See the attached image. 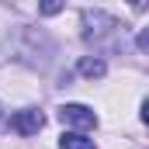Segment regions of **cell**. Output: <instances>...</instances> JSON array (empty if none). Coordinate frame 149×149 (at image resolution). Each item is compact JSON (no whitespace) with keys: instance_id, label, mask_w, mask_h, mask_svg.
<instances>
[{"instance_id":"6da1fadb","label":"cell","mask_w":149,"mask_h":149,"mask_svg":"<svg viewBox=\"0 0 149 149\" xmlns=\"http://www.w3.org/2000/svg\"><path fill=\"white\" fill-rule=\"evenodd\" d=\"M83 38L94 49L111 52V49L121 45V24L111 14H104V10H83Z\"/></svg>"},{"instance_id":"7a4b0ae2","label":"cell","mask_w":149,"mask_h":149,"mask_svg":"<svg viewBox=\"0 0 149 149\" xmlns=\"http://www.w3.org/2000/svg\"><path fill=\"white\" fill-rule=\"evenodd\" d=\"M42 125H45V114L38 111V108H24V111H17L10 118V128H14L17 135H38Z\"/></svg>"},{"instance_id":"3957f363","label":"cell","mask_w":149,"mask_h":149,"mask_svg":"<svg viewBox=\"0 0 149 149\" xmlns=\"http://www.w3.org/2000/svg\"><path fill=\"white\" fill-rule=\"evenodd\" d=\"M59 118L70 121V125H76V128H94L97 125V114L90 111L87 104H63L59 108Z\"/></svg>"},{"instance_id":"277c9868","label":"cell","mask_w":149,"mask_h":149,"mask_svg":"<svg viewBox=\"0 0 149 149\" xmlns=\"http://www.w3.org/2000/svg\"><path fill=\"white\" fill-rule=\"evenodd\" d=\"M76 70H80V76H87V80H101V76L108 73V63L97 59V56H83Z\"/></svg>"},{"instance_id":"5b68a950","label":"cell","mask_w":149,"mask_h":149,"mask_svg":"<svg viewBox=\"0 0 149 149\" xmlns=\"http://www.w3.org/2000/svg\"><path fill=\"white\" fill-rule=\"evenodd\" d=\"M59 149H94V142L83 139V135H76V132H66V135L59 139Z\"/></svg>"},{"instance_id":"8992f818","label":"cell","mask_w":149,"mask_h":149,"mask_svg":"<svg viewBox=\"0 0 149 149\" xmlns=\"http://www.w3.org/2000/svg\"><path fill=\"white\" fill-rule=\"evenodd\" d=\"M139 49L149 56V28H142V31H139Z\"/></svg>"},{"instance_id":"52a82bcc","label":"cell","mask_w":149,"mask_h":149,"mask_svg":"<svg viewBox=\"0 0 149 149\" xmlns=\"http://www.w3.org/2000/svg\"><path fill=\"white\" fill-rule=\"evenodd\" d=\"M59 10H63V3H45L42 7V14H59Z\"/></svg>"},{"instance_id":"ba28073f","label":"cell","mask_w":149,"mask_h":149,"mask_svg":"<svg viewBox=\"0 0 149 149\" xmlns=\"http://www.w3.org/2000/svg\"><path fill=\"white\" fill-rule=\"evenodd\" d=\"M142 121H146V125H149V101H146V104H142Z\"/></svg>"},{"instance_id":"9c48e42d","label":"cell","mask_w":149,"mask_h":149,"mask_svg":"<svg viewBox=\"0 0 149 149\" xmlns=\"http://www.w3.org/2000/svg\"><path fill=\"white\" fill-rule=\"evenodd\" d=\"M0 128H7V114H3V104H0Z\"/></svg>"}]
</instances>
